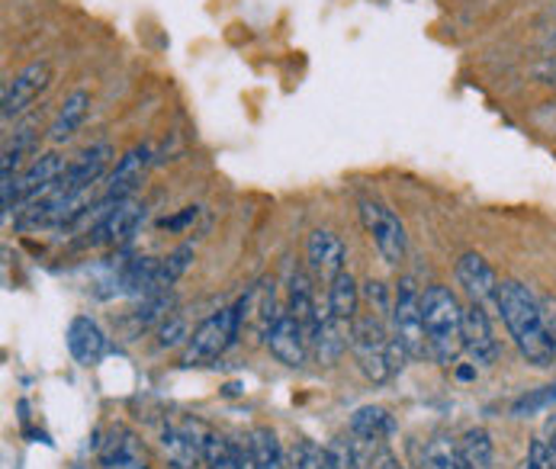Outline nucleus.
<instances>
[{
  "label": "nucleus",
  "instance_id": "nucleus-10",
  "mask_svg": "<svg viewBox=\"0 0 556 469\" xmlns=\"http://www.w3.org/2000/svg\"><path fill=\"white\" fill-rule=\"evenodd\" d=\"M97 467L100 469H152L149 451L139 441V434H132L129 428H113L100 447H97Z\"/></svg>",
  "mask_w": 556,
  "mask_h": 469
},
{
  "label": "nucleus",
  "instance_id": "nucleus-9",
  "mask_svg": "<svg viewBox=\"0 0 556 469\" xmlns=\"http://www.w3.org/2000/svg\"><path fill=\"white\" fill-rule=\"evenodd\" d=\"M264 344L270 347V354L283 364V367H306L309 360V334L303 328V321L296 315L280 313V318L274 321V328L267 331Z\"/></svg>",
  "mask_w": 556,
  "mask_h": 469
},
{
  "label": "nucleus",
  "instance_id": "nucleus-34",
  "mask_svg": "<svg viewBox=\"0 0 556 469\" xmlns=\"http://www.w3.org/2000/svg\"><path fill=\"white\" fill-rule=\"evenodd\" d=\"M377 469H402V467H399V460L393 457V454H383V457H380V467Z\"/></svg>",
  "mask_w": 556,
  "mask_h": 469
},
{
  "label": "nucleus",
  "instance_id": "nucleus-16",
  "mask_svg": "<svg viewBox=\"0 0 556 469\" xmlns=\"http://www.w3.org/2000/svg\"><path fill=\"white\" fill-rule=\"evenodd\" d=\"M344 261H348V248L344 241L328 229H316L306 238V264L316 274L321 283H331L338 274H344Z\"/></svg>",
  "mask_w": 556,
  "mask_h": 469
},
{
  "label": "nucleus",
  "instance_id": "nucleus-29",
  "mask_svg": "<svg viewBox=\"0 0 556 469\" xmlns=\"http://www.w3.org/2000/svg\"><path fill=\"white\" fill-rule=\"evenodd\" d=\"M554 402H556V383L554 386H541V390L521 395V398L511 405V415H518V418H531V415H538V411L551 408Z\"/></svg>",
  "mask_w": 556,
  "mask_h": 469
},
{
  "label": "nucleus",
  "instance_id": "nucleus-2",
  "mask_svg": "<svg viewBox=\"0 0 556 469\" xmlns=\"http://www.w3.org/2000/svg\"><path fill=\"white\" fill-rule=\"evenodd\" d=\"M421 315H425V334H428V354L441 367H454V360L464 351V306L460 300L434 283L421 293Z\"/></svg>",
  "mask_w": 556,
  "mask_h": 469
},
{
  "label": "nucleus",
  "instance_id": "nucleus-7",
  "mask_svg": "<svg viewBox=\"0 0 556 469\" xmlns=\"http://www.w3.org/2000/svg\"><path fill=\"white\" fill-rule=\"evenodd\" d=\"M52 62L49 59H39V62H29L20 75H13V78L7 80V87H3V123H10V119H16L20 113H26L36 100H39V93L52 84Z\"/></svg>",
  "mask_w": 556,
  "mask_h": 469
},
{
  "label": "nucleus",
  "instance_id": "nucleus-26",
  "mask_svg": "<svg viewBox=\"0 0 556 469\" xmlns=\"http://www.w3.org/2000/svg\"><path fill=\"white\" fill-rule=\"evenodd\" d=\"M190 261H193V248L190 244H180V248H174L164 261H161L159 267V293H170V287L187 274V267H190Z\"/></svg>",
  "mask_w": 556,
  "mask_h": 469
},
{
  "label": "nucleus",
  "instance_id": "nucleus-3",
  "mask_svg": "<svg viewBox=\"0 0 556 469\" xmlns=\"http://www.w3.org/2000/svg\"><path fill=\"white\" fill-rule=\"evenodd\" d=\"M351 354L361 367V373L370 383H387L405 367V351L396 344L390 325L377 315L354 318L351 325Z\"/></svg>",
  "mask_w": 556,
  "mask_h": 469
},
{
  "label": "nucleus",
  "instance_id": "nucleus-14",
  "mask_svg": "<svg viewBox=\"0 0 556 469\" xmlns=\"http://www.w3.org/2000/svg\"><path fill=\"white\" fill-rule=\"evenodd\" d=\"M65 157L59 152H46V155H36L16 177V206H26L29 200H36L39 193L52 190L62 174H65Z\"/></svg>",
  "mask_w": 556,
  "mask_h": 469
},
{
  "label": "nucleus",
  "instance_id": "nucleus-11",
  "mask_svg": "<svg viewBox=\"0 0 556 469\" xmlns=\"http://www.w3.org/2000/svg\"><path fill=\"white\" fill-rule=\"evenodd\" d=\"M113 155H116V152H113L110 142H93V145H87L78 157L68 161V167H65V174H62L59 183H62L68 193H87L93 183L103 180V174H106Z\"/></svg>",
  "mask_w": 556,
  "mask_h": 469
},
{
  "label": "nucleus",
  "instance_id": "nucleus-8",
  "mask_svg": "<svg viewBox=\"0 0 556 469\" xmlns=\"http://www.w3.org/2000/svg\"><path fill=\"white\" fill-rule=\"evenodd\" d=\"M149 167H152V145H136V149H129L126 155L116 161V167L110 170L100 203H103V206H116V203H123V200H132V193L142 187Z\"/></svg>",
  "mask_w": 556,
  "mask_h": 469
},
{
  "label": "nucleus",
  "instance_id": "nucleus-24",
  "mask_svg": "<svg viewBox=\"0 0 556 469\" xmlns=\"http://www.w3.org/2000/svg\"><path fill=\"white\" fill-rule=\"evenodd\" d=\"M457 451H460V460L470 469L492 467V438H489L485 428H470Z\"/></svg>",
  "mask_w": 556,
  "mask_h": 469
},
{
  "label": "nucleus",
  "instance_id": "nucleus-30",
  "mask_svg": "<svg viewBox=\"0 0 556 469\" xmlns=\"http://www.w3.org/2000/svg\"><path fill=\"white\" fill-rule=\"evenodd\" d=\"M190 334H193V331L187 328V318L174 309V313L167 315L159 325V347H177L180 341H190Z\"/></svg>",
  "mask_w": 556,
  "mask_h": 469
},
{
  "label": "nucleus",
  "instance_id": "nucleus-28",
  "mask_svg": "<svg viewBox=\"0 0 556 469\" xmlns=\"http://www.w3.org/2000/svg\"><path fill=\"white\" fill-rule=\"evenodd\" d=\"M287 460H290V469H328L325 447H318L316 441H309V438H300Z\"/></svg>",
  "mask_w": 556,
  "mask_h": 469
},
{
  "label": "nucleus",
  "instance_id": "nucleus-12",
  "mask_svg": "<svg viewBox=\"0 0 556 469\" xmlns=\"http://www.w3.org/2000/svg\"><path fill=\"white\" fill-rule=\"evenodd\" d=\"M180 431L187 434V441L193 444L200 464L206 469H236L232 464V441H226L213 424L200 421V418H184Z\"/></svg>",
  "mask_w": 556,
  "mask_h": 469
},
{
  "label": "nucleus",
  "instance_id": "nucleus-15",
  "mask_svg": "<svg viewBox=\"0 0 556 469\" xmlns=\"http://www.w3.org/2000/svg\"><path fill=\"white\" fill-rule=\"evenodd\" d=\"M146 219V206L139 203V200H123V203H116V206H110L100 219H97V229H93V244H110V248H119V244H126L136 229H139V223Z\"/></svg>",
  "mask_w": 556,
  "mask_h": 469
},
{
  "label": "nucleus",
  "instance_id": "nucleus-4",
  "mask_svg": "<svg viewBox=\"0 0 556 469\" xmlns=\"http://www.w3.org/2000/svg\"><path fill=\"white\" fill-rule=\"evenodd\" d=\"M239 334L241 306L239 303H232V306L213 313L210 318H203V321L193 328V334H190V341H187V347H184L180 364H184V367H206V364L219 360V357L239 341Z\"/></svg>",
  "mask_w": 556,
  "mask_h": 469
},
{
  "label": "nucleus",
  "instance_id": "nucleus-13",
  "mask_svg": "<svg viewBox=\"0 0 556 469\" xmlns=\"http://www.w3.org/2000/svg\"><path fill=\"white\" fill-rule=\"evenodd\" d=\"M457 283L464 287V293L470 296V303H477V306L489 303L498 313V287H502V280H498V274L492 270V264L485 257L464 254L457 261Z\"/></svg>",
  "mask_w": 556,
  "mask_h": 469
},
{
  "label": "nucleus",
  "instance_id": "nucleus-5",
  "mask_svg": "<svg viewBox=\"0 0 556 469\" xmlns=\"http://www.w3.org/2000/svg\"><path fill=\"white\" fill-rule=\"evenodd\" d=\"M390 331L396 344L405 351L408 360L428 357V334H425V315H421V293L412 280H399L390 313Z\"/></svg>",
  "mask_w": 556,
  "mask_h": 469
},
{
  "label": "nucleus",
  "instance_id": "nucleus-22",
  "mask_svg": "<svg viewBox=\"0 0 556 469\" xmlns=\"http://www.w3.org/2000/svg\"><path fill=\"white\" fill-rule=\"evenodd\" d=\"M325 300H328V309L334 318H341V321H348V325H354V318L361 313V287H357V280L344 270V274H338L331 283H328V290H325Z\"/></svg>",
  "mask_w": 556,
  "mask_h": 469
},
{
  "label": "nucleus",
  "instance_id": "nucleus-1",
  "mask_svg": "<svg viewBox=\"0 0 556 469\" xmlns=\"http://www.w3.org/2000/svg\"><path fill=\"white\" fill-rule=\"evenodd\" d=\"M498 315L511 334V341L518 344L521 357L538 367L547 370L556 364L554 341L547 334V321H544V309L541 300L518 280H502L498 287Z\"/></svg>",
  "mask_w": 556,
  "mask_h": 469
},
{
  "label": "nucleus",
  "instance_id": "nucleus-31",
  "mask_svg": "<svg viewBox=\"0 0 556 469\" xmlns=\"http://www.w3.org/2000/svg\"><path fill=\"white\" fill-rule=\"evenodd\" d=\"M328 469H361L357 467V454H354V441H344V438H334L328 447Z\"/></svg>",
  "mask_w": 556,
  "mask_h": 469
},
{
  "label": "nucleus",
  "instance_id": "nucleus-20",
  "mask_svg": "<svg viewBox=\"0 0 556 469\" xmlns=\"http://www.w3.org/2000/svg\"><path fill=\"white\" fill-rule=\"evenodd\" d=\"M87 113H90V90L78 87V90H72V93L65 97V103L59 106V113H55V119H52V126H49V142H52V145H65L68 139H75V132L84 126Z\"/></svg>",
  "mask_w": 556,
  "mask_h": 469
},
{
  "label": "nucleus",
  "instance_id": "nucleus-27",
  "mask_svg": "<svg viewBox=\"0 0 556 469\" xmlns=\"http://www.w3.org/2000/svg\"><path fill=\"white\" fill-rule=\"evenodd\" d=\"M418 469H460V451L451 438H434L425 447L421 467Z\"/></svg>",
  "mask_w": 556,
  "mask_h": 469
},
{
  "label": "nucleus",
  "instance_id": "nucleus-23",
  "mask_svg": "<svg viewBox=\"0 0 556 469\" xmlns=\"http://www.w3.org/2000/svg\"><path fill=\"white\" fill-rule=\"evenodd\" d=\"M251 444H254V460H257V469H290V460L277 441V434L270 428H257L251 434Z\"/></svg>",
  "mask_w": 556,
  "mask_h": 469
},
{
  "label": "nucleus",
  "instance_id": "nucleus-18",
  "mask_svg": "<svg viewBox=\"0 0 556 469\" xmlns=\"http://www.w3.org/2000/svg\"><path fill=\"white\" fill-rule=\"evenodd\" d=\"M239 306L241 331L251 328L257 338H267V331H270L274 321L280 318V313H277V300H274V280H257V283L241 296Z\"/></svg>",
  "mask_w": 556,
  "mask_h": 469
},
{
  "label": "nucleus",
  "instance_id": "nucleus-17",
  "mask_svg": "<svg viewBox=\"0 0 556 469\" xmlns=\"http://www.w3.org/2000/svg\"><path fill=\"white\" fill-rule=\"evenodd\" d=\"M464 351L479 367H492L498 360V341H495L489 313L477 303H470L464 309Z\"/></svg>",
  "mask_w": 556,
  "mask_h": 469
},
{
  "label": "nucleus",
  "instance_id": "nucleus-33",
  "mask_svg": "<svg viewBox=\"0 0 556 469\" xmlns=\"http://www.w3.org/2000/svg\"><path fill=\"white\" fill-rule=\"evenodd\" d=\"M197 213H200L197 206H187V210H184L180 216H174V219H164L161 226H164V229H184L187 223H193V219H197Z\"/></svg>",
  "mask_w": 556,
  "mask_h": 469
},
{
  "label": "nucleus",
  "instance_id": "nucleus-25",
  "mask_svg": "<svg viewBox=\"0 0 556 469\" xmlns=\"http://www.w3.org/2000/svg\"><path fill=\"white\" fill-rule=\"evenodd\" d=\"M316 293H313V283H309V277L303 274V270H296L293 277H290V309L287 313L296 315L300 321H303V328L313 321V313H316Z\"/></svg>",
  "mask_w": 556,
  "mask_h": 469
},
{
  "label": "nucleus",
  "instance_id": "nucleus-21",
  "mask_svg": "<svg viewBox=\"0 0 556 469\" xmlns=\"http://www.w3.org/2000/svg\"><path fill=\"white\" fill-rule=\"evenodd\" d=\"M393 431H396L393 415L387 408H380V405H364L351 418V438L361 441V444H380Z\"/></svg>",
  "mask_w": 556,
  "mask_h": 469
},
{
  "label": "nucleus",
  "instance_id": "nucleus-35",
  "mask_svg": "<svg viewBox=\"0 0 556 469\" xmlns=\"http://www.w3.org/2000/svg\"><path fill=\"white\" fill-rule=\"evenodd\" d=\"M72 469H90V467H72Z\"/></svg>",
  "mask_w": 556,
  "mask_h": 469
},
{
  "label": "nucleus",
  "instance_id": "nucleus-19",
  "mask_svg": "<svg viewBox=\"0 0 556 469\" xmlns=\"http://www.w3.org/2000/svg\"><path fill=\"white\" fill-rule=\"evenodd\" d=\"M68 351H72V357L78 360L80 367L100 364L103 354H106V334H103V328L93 318H87V315L72 318V325H68Z\"/></svg>",
  "mask_w": 556,
  "mask_h": 469
},
{
  "label": "nucleus",
  "instance_id": "nucleus-32",
  "mask_svg": "<svg viewBox=\"0 0 556 469\" xmlns=\"http://www.w3.org/2000/svg\"><path fill=\"white\" fill-rule=\"evenodd\" d=\"M232 464H236V469H257L251 438H236L232 441Z\"/></svg>",
  "mask_w": 556,
  "mask_h": 469
},
{
  "label": "nucleus",
  "instance_id": "nucleus-6",
  "mask_svg": "<svg viewBox=\"0 0 556 469\" xmlns=\"http://www.w3.org/2000/svg\"><path fill=\"white\" fill-rule=\"evenodd\" d=\"M361 223H364L367 234L374 238L380 257L396 267L399 261L405 257V241H408L405 226L399 223L396 213L390 206L377 203V200H361Z\"/></svg>",
  "mask_w": 556,
  "mask_h": 469
}]
</instances>
